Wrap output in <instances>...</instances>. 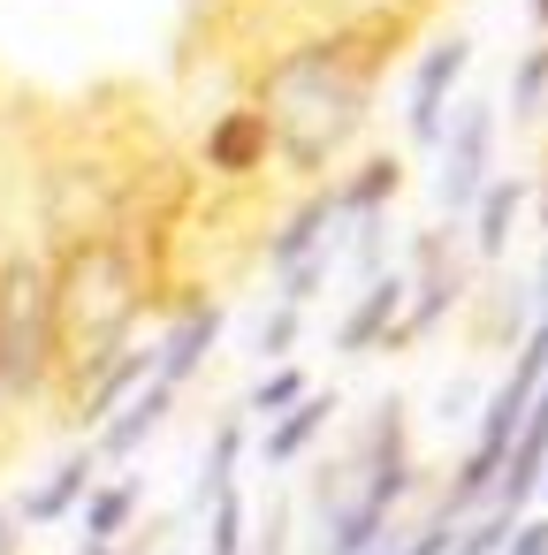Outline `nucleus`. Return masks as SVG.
I'll list each match as a JSON object with an SVG mask.
<instances>
[{
    "label": "nucleus",
    "mask_w": 548,
    "mask_h": 555,
    "mask_svg": "<svg viewBox=\"0 0 548 555\" xmlns=\"http://www.w3.org/2000/svg\"><path fill=\"white\" fill-rule=\"evenodd\" d=\"M305 396H313V373H305V365H275V373H267V380L244 396V411L282 418V411H290V403H305Z\"/></svg>",
    "instance_id": "nucleus-20"
},
{
    "label": "nucleus",
    "mask_w": 548,
    "mask_h": 555,
    "mask_svg": "<svg viewBox=\"0 0 548 555\" xmlns=\"http://www.w3.org/2000/svg\"><path fill=\"white\" fill-rule=\"evenodd\" d=\"M297 335H305V305H290V297H282V305L259 320V358H282Z\"/></svg>",
    "instance_id": "nucleus-22"
},
{
    "label": "nucleus",
    "mask_w": 548,
    "mask_h": 555,
    "mask_svg": "<svg viewBox=\"0 0 548 555\" xmlns=\"http://www.w3.org/2000/svg\"><path fill=\"white\" fill-rule=\"evenodd\" d=\"M267 555H282V547H267Z\"/></svg>",
    "instance_id": "nucleus-30"
},
{
    "label": "nucleus",
    "mask_w": 548,
    "mask_h": 555,
    "mask_svg": "<svg viewBox=\"0 0 548 555\" xmlns=\"http://www.w3.org/2000/svg\"><path fill=\"white\" fill-rule=\"evenodd\" d=\"M85 555H123V547H115V540H92V547H85Z\"/></svg>",
    "instance_id": "nucleus-26"
},
{
    "label": "nucleus",
    "mask_w": 548,
    "mask_h": 555,
    "mask_svg": "<svg viewBox=\"0 0 548 555\" xmlns=\"http://www.w3.org/2000/svg\"><path fill=\"white\" fill-rule=\"evenodd\" d=\"M502 555H548V517H518L510 525V547Z\"/></svg>",
    "instance_id": "nucleus-23"
},
{
    "label": "nucleus",
    "mask_w": 548,
    "mask_h": 555,
    "mask_svg": "<svg viewBox=\"0 0 548 555\" xmlns=\"http://www.w3.org/2000/svg\"><path fill=\"white\" fill-rule=\"evenodd\" d=\"M525 206H533V183H525V176H487V191L472 198V214H464V221H472V251H480L487 267L510 251V236H518V214H525Z\"/></svg>",
    "instance_id": "nucleus-10"
},
{
    "label": "nucleus",
    "mask_w": 548,
    "mask_h": 555,
    "mask_svg": "<svg viewBox=\"0 0 548 555\" xmlns=\"http://www.w3.org/2000/svg\"><path fill=\"white\" fill-rule=\"evenodd\" d=\"M404 191V160L396 153H373V160H358L343 183H335V206H343V229L351 221H366V214H381L388 198Z\"/></svg>",
    "instance_id": "nucleus-15"
},
{
    "label": "nucleus",
    "mask_w": 548,
    "mask_h": 555,
    "mask_svg": "<svg viewBox=\"0 0 548 555\" xmlns=\"http://www.w3.org/2000/svg\"><path fill=\"white\" fill-rule=\"evenodd\" d=\"M510 525H518V509H472V517H457V540H449V555H502L510 547Z\"/></svg>",
    "instance_id": "nucleus-19"
},
{
    "label": "nucleus",
    "mask_w": 548,
    "mask_h": 555,
    "mask_svg": "<svg viewBox=\"0 0 548 555\" xmlns=\"http://www.w3.org/2000/svg\"><path fill=\"white\" fill-rule=\"evenodd\" d=\"M47 259H54V388L77 403L130 350L138 320L161 312V289L115 229L69 236Z\"/></svg>",
    "instance_id": "nucleus-2"
},
{
    "label": "nucleus",
    "mask_w": 548,
    "mask_h": 555,
    "mask_svg": "<svg viewBox=\"0 0 548 555\" xmlns=\"http://www.w3.org/2000/svg\"><path fill=\"white\" fill-rule=\"evenodd\" d=\"M168 411H176V380H168V373H153V380H145L115 418H107V434H100V464H130V456L153 441V426H161Z\"/></svg>",
    "instance_id": "nucleus-11"
},
{
    "label": "nucleus",
    "mask_w": 548,
    "mask_h": 555,
    "mask_svg": "<svg viewBox=\"0 0 548 555\" xmlns=\"http://www.w3.org/2000/svg\"><path fill=\"white\" fill-rule=\"evenodd\" d=\"M206 555H244V487H229L214 502V532H206Z\"/></svg>",
    "instance_id": "nucleus-21"
},
{
    "label": "nucleus",
    "mask_w": 548,
    "mask_h": 555,
    "mask_svg": "<svg viewBox=\"0 0 548 555\" xmlns=\"http://www.w3.org/2000/svg\"><path fill=\"white\" fill-rule=\"evenodd\" d=\"M47 388H54V259L9 251L0 259V426Z\"/></svg>",
    "instance_id": "nucleus-3"
},
{
    "label": "nucleus",
    "mask_w": 548,
    "mask_h": 555,
    "mask_svg": "<svg viewBox=\"0 0 548 555\" xmlns=\"http://www.w3.org/2000/svg\"><path fill=\"white\" fill-rule=\"evenodd\" d=\"M335 229H343V206H335V191H305V198L290 206V221L275 229V244H267L275 274H297L305 259L335 251Z\"/></svg>",
    "instance_id": "nucleus-9"
},
{
    "label": "nucleus",
    "mask_w": 548,
    "mask_h": 555,
    "mask_svg": "<svg viewBox=\"0 0 548 555\" xmlns=\"http://www.w3.org/2000/svg\"><path fill=\"white\" fill-rule=\"evenodd\" d=\"M138 502H145V487L123 472V479H92V494H85V540H123V525L138 517Z\"/></svg>",
    "instance_id": "nucleus-16"
},
{
    "label": "nucleus",
    "mask_w": 548,
    "mask_h": 555,
    "mask_svg": "<svg viewBox=\"0 0 548 555\" xmlns=\"http://www.w3.org/2000/svg\"><path fill=\"white\" fill-rule=\"evenodd\" d=\"M487 176H495V107L472 100L449 115V138H442V214L464 221L472 198L487 191Z\"/></svg>",
    "instance_id": "nucleus-5"
},
{
    "label": "nucleus",
    "mask_w": 548,
    "mask_h": 555,
    "mask_svg": "<svg viewBox=\"0 0 548 555\" xmlns=\"http://www.w3.org/2000/svg\"><path fill=\"white\" fill-rule=\"evenodd\" d=\"M533 191H540V244H548V168H540V183H533Z\"/></svg>",
    "instance_id": "nucleus-24"
},
{
    "label": "nucleus",
    "mask_w": 548,
    "mask_h": 555,
    "mask_svg": "<svg viewBox=\"0 0 548 555\" xmlns=\"http://www.w3.org/2000/svg\"><path fill=\"white\" fill-rule=\"evenodd\" d=\"M548 107V31L518 54V69H510V122H533Z\"/></svg>",
    "instance_id": "nucleus-18"
},
{
    "label": "nucleus",
    "mask_w": 548,
    "mask_h": 555,
    "mask_svg": "<svg viewBox=\"0 0 548 555\" xmlns=\"http://www.w3.org/2000/svg\"><path fill=\"white\" fill-rule=\"evenodd\" d=\"M464 62H472V39H464V31L434 39V47L411 62L404 130H411V145H419V153H442V138H449V100H457V85H464Z\"/></svg>",
    "instance_id": "nucleus-4"
},
{
    "label": "nucleus",
    "mask_w": 548,
    "mask_h": 555,
    "mask_svg": "<svg viewBox=\"0 0 548 555\" xmlns=\"http://www.w3.org/2000/svg\"><path fill=\"white\" fill-rule=\"evenodd\" d=\"M525 16H533V31H548V0H525Z\"/></svg>",
    "instance_id": "nucleus-25"
},
{
    "label": "nucleus",
    "mask_w": 548,
    "mask_h": 555,
    "mask_svg": "<svg viewBox=\"0 0 548 555\" xmlns=\"http://www.w3.org/2000/svg\"><path fill=\"white\" fill-rule=\"evenodd\" d=\"M0 547H9V517H0Z\"/></svg>",
    "instance_id": "nucleus-27"
},
{
    "label": "nucleus",
    "mask_w": 548,
    "mask_h": 555,
    "mask_svg": "<svg viewBox=\"0 0 548 555\" xmlns=\"http://www.w3.org/2000/svg\"><path fill=\"white\" fill-rule=\"evenodd\" d=\"M540 494H548V472H540Z\"/></svg>",
    "instance_id": "nucleus-28"
},
{
    "label": "nucleus",
    "mask_w": 548,
    "mask_h": 555,
    "mask_svg": "<svg viewBox=\"0 0 548 555\" xmlns=\"http://www.w3.org/2000/svg\"><path fill=\"white\" fill-rule=\"evenodd\" d=\"M411 9H426V0H411Z\"/></svg>",
    "instance_id": "nucleus-29"
},
{
    "label": "nucleus",
    "mask_w": 548,
    "mask_h": 555,
    "mask_svg": "<svg viewBox=\"0 0 548 555\" xmlns=\"http://www.w3.org/2000/svg\"><path fill=\"white\" fill-rule=\"evenodd\" d=\"M237 456H244V426H237V418H221V426H214V441H206V464H199V494H191V502H206V509H214V502L237 487Z\"/></svg>",
    "instance_id": "nucleus-17"
},
{
    "label": "nucleus",
    "mask_w": 548,
    "mask_h": 555,
    "mask_svg": "<svg viewBox=\"0 0 548 555\" xmlns=\"http://www.w3.org/2000/svg\"><path fill=\"white\" fill-rule=\"evenodd\" d=\"M153 373H161V350H138V343H130V350H123V358H115V365H107V373H100V380L77 396V403H69V418H77V426L115 418V411H123V403H130V396L153 380Z\"/></svg>",
    "instance_id": "nucleus-12"
},
{
    "label": "nucleus",
    "mask_w": 548,
    "mask_h": 555,
    "mask_svg": "<svg viewBox=\"0 0 548 555\" xmlns=\"http://www.w3.org/2000/svg\"><path fill=\"white\" fill-rule=\"evenodd\" d=\"M92 479H100V449H77V456H62V464H54V479L24 494V517H31V525H54V517L85 509Z\"/></svg>",
    "instance_id": "nucleus-14"
},
{
    "label": "nucleus",
    "mask_w": 548,
    "mask_h": 555,
    "mask_svg": "<svg viewBox=\"0 0 548 555\" xmlns=\"http://www.w3.org/2000/svg\"><path fill=\"white\" fill-rule=\"evenodd\" d=\"M221 327H229V312H221L214 297H183V305L168 312V335L153 343V350H161V373H168V380L183 388V380H191V373H199V365L214 358Z\"/></svg>",
    "instance_id": "nucleus-8"
},
{
    "label": "nucleus",
    "mask_w": 548,
    "mask_h": 555,
    "mask_svg": "<svg viewBox=\"0 0 548 555\" xmlns=\"http://www.w3.org/2000/svg\"><path fill=\"white\" fill-rule=\"evenodd\" d=\"M404 297H411V274H373L366 289H358V305L343 312V327H335V350L343 358H366V350H388V335H396V320H404Z\"/></svg>",
    "instance_id": "nucleus-7"
},
{
    "label": "nucleus",
    "mask_w": 548,
    "mask_h": 555,
    "mask_svg": "<svg viewBox=\"0 0 548 555\" xmlns=\"http://www.w3.org/2000/svg\"><path fill=\"white\" fill-rule=\"evenodd\" d=\"M199 168L214 176V183H259L267 168H275V122L244 100V107H221L214 122H206V138H199Z\"/></svg>",
    "instance_id": "nucleus-6"
},
{
    "label": "nucleus",
    "mask_w": 548,
    "mask_h": 555,
    "mask_svg": "<svg viewBox=\"0 0 548 555\" xmlns=\"http://www.w3.org/2000/svg\"><path fill=\"white\" fill-rule=\"evenodd\" d=\"M328 418H335V388H313L305 403H290L282 418H267V434H259V456L267 464H297L320 434H328Z\"/></svg>",
    "instance_id": "nucleus-13"
},
{
    "label": "nucleus",
    "mask_w": 548,
    "mask_h": 555,
    "mask_svg": "<svg viewBox=\"0 0 548 555\" xmlns=\"http://www.w3.org/2000/svg\"><path fill=\"white\" fill-rule=\"evenodd\" d=\"M419 16L411 0H366V9L290 39L259 85H252V107L275 122V168H290L297 183H320L343 145L366 130V107L388 77V62L419 39Z\"/></svg>",
    "instance_id": "nucleus-1"
}]
</instances>
